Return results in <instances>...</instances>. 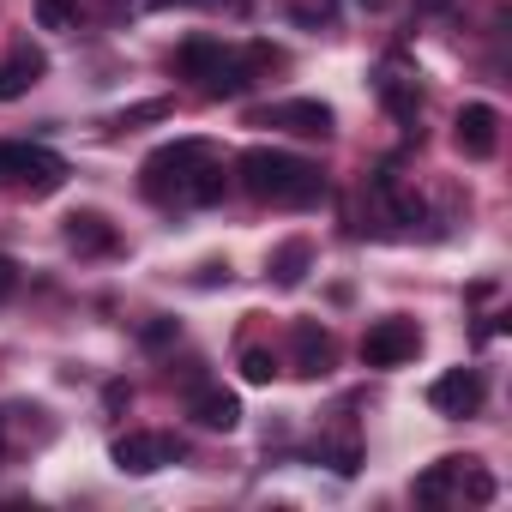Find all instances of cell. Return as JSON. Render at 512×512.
Masks as SVG:
<instances>
[{
    "instance_id": "5",
    "label": "cell",
    "mask_w": 512,
    "mask_h": 512,
    "mask_svg": "<svg viewBox=\"0 0 512 512\" xmlns=\"http://www.w3.org/2000/svg\"><path fill=\"white\" fill-rule=\"evenodd\" d=\"M416 350H422V326L404 320V314L374 320V326L362 332V362H368V368H404Z\"/></svg>"
},
{
    "instance_id": "9",
    "label": "cell",
    "mask_w": 512,
    "mask_h": 512,
    "mask_svg": "<svg viewBox=\"0 0 512 512\" xmlns=\"http://www.w3.org/2000/svg\"><path fill=\"white\" fill-rule=\"evenodd\" d=\"M290 350H296V374L302 380H326L332 362H338V338L320 320H296L290 326Z\"/></svg>"
},
{
    "instance_id": "10",
    "label": "cell",
    "mask_w": 512,
    "mask_h": 512,
    "mask_svg": "<svg viewBox=\"0 0 512 512\" xmlns=\"http://www.w3.org/2000/svg\"><path fill=\"white\" fill-rule=\"evenodd\" d=\"M61 235H67V247L79 253V260H109V253H121V229L103 211H73Z\"/></svg>"
},
{
    "instance_id": "12",
    "label": "cell",
    "mask_w": 512,
    "mask_h": 512,
    "mask_svg": "<svg viewBox=\"0 0 512 512\" xmlns=\"http://www.w3.org/2000/svg\"><path fill=\"white\" fill-rule=\"evenodd\" d=\"M43 73H49V55L31 49V43H13L7 55H0V103H19Z\"/></svg>"
},
{
    "instance_id": "23",
    "label": "cell",
    "mask_w": 512,
    "mask_h": 512,
    "mask_svg": "<svg viewBox=\"0 0 512 512\" xmlns=\"http://www.w3.org/2000/svg\"><path fill=\"white\" fill-rule=\"evenodd\" d=\"M145 7H247V0H145Z\"/></svg>"
},
{
    "instance_id": "25",
    "label": "cell",
    "mask_w": 512,
    "mask_h": 512,
    "mask_svg": "<svg viewBox=\"0 0 512 512\" xmlns=\"http://www.w3.org/2000/svg\"><path fill=\"white\" fill-rule=\"evenodd\" d=\"M0 452H7V410H0Z\"/></svg>"
},
{
    "instance_id": "6",
    "label": "cell",
    "mask_w": 512,
    "mask_h": 512,
    "mask_svg": "<svg viewBox=\"0 0 512 512\" xmlns=\"http://www.w3.org/2000/svg\"><path fill=\"white\" fill-rule=\"evenodd\" d=\"M428 404L440 416H476L488 404V374L482 368H446L434 386H428Z\"/></svg>"
},
{
    "instance_id": "19",
    "label": "cell",
    "mask_w": 512,
    "mask_h": 512,
    "mask_svg": "<svg viewBox=\"0 0 512 512\" xmlns=\"http://www.w3.org/2000/svg\"><path fill=\"white\" fill-rule=\"evenodd\" d=\"M272 374H278V356L272 350H253V344L241 350V380L247 386H272Z\"/></svg>"
},
{
    "instance_id": "22",
    "label": "cell",
    "mask_w": 512,
    "mask_h": 512,
    "mask_svg": "<svg viewBox=\"0 0 512 512\" xmlns=\"http://www.w3.org/2000/svg\"><path fill=\"white\" fill-rule=\"evenodd\" d=\"M13 296H19V266L0 253V302H13Z\"/></svg>"
},
{
    "instance_id": "21",
    "label": "cell",
    "mask_w": 512,
    "mask_h": 512,
    "mask_svg": "<svg viewBox=\"0 0 512 512\" xmlns=\"http://www.w3.org/2000/svg\"><path fill=\"white\" fill-rule=\"evenodd\" d=\"M139 338H145V350H163V344L175 338V320H151V326H145Z\"/></svg>"
},
{
    "instance_id": "8",
    "label": "cell",
    "mask_w": 512,
    "mask_h": 512,
    "mask_svg": "<svg viewBox=\"0 0 512 512\" xmlns=\"http://www.w3.org/2000/svg\"><path fill=\"white\" fill-rule=\"evenodd\" d=\"M452 145L470 157V163H488L500 151V109L494 103H464L458 121H452Z\"/></svg>"
},
{
    "instance_id": "15",
    "label": "cell",
    "mask_w": 512,
    "mask_h": 512,
    "mask_svg": "<svg viewBox=\"0 0 512 512\" xmlns=\"http://www.w3.org/2000/svg\"><path fill=\"white\" fill-rule=\"evenodd\" d=\"M223 55H229V49H223V37H187V43L169 55V67H175L181 79H205Z\"/></svg>"
},
{
    "instance_id": "2",
    "label": "cell",
    "mask_w": 512,
    "mask_h": 512,
    "mask_svg": "<svg viewBox=\"0 0 512 512\" xmlns=\"http://www.w3.org/2000/svg\"><path fill=\"white\" fill-rule=\"evenodd\" d=\"M235 181L260 199V205H278V211H308L326 199V175L320 163L296 157V151H278V145H253L235 157Z\"/></svg>"
},
{
    "instance_id": "18",
    "label": "cell",
    "mask_w": 512,
    "mask_h": 512,
    "mask_svg": "<svg viewBox=\"0 0 512 512\" xmlns=\"http://www.w3.org/2000/svg\"><path fill=\"white\" fill-rule=\"evenodd\" d=\"M31 13H37V25L43 31H79V0H31Z\"/></svg>"
},
{
    "instance_id": "3",
    "label": "cell",
    "mask_w": 512,
    "mask_h": 512,
    "mask_svg": "<svg viewBox=\"0 0 512 512\" xmlns=\"http://www.w3.org/2000/svg\"><path fill=\"white\" fill-rule=\"evenodd\" d=\"M0 175H13V187L19 193H31V199H49V193H61L67 187V157H55L49 145H0Z\"/></svg>"
},
{
    "instance_id": "16",
    "label": "cell",
    "mask_w": 512,
    "mask_h": 512,
    "mask_svg": "<svg viewBox=\"0 0 512 512\" xmlns=\"http://www.w3.org/2000/svg\"><path fill=\"white\" fill-rule=\"evenodd\" d=\"M458 476H464V458H440V464H428V470L416 476V500H422V506H446V494H452Z\"/></svg>"
},
{
    "instance_id": "20",
    "label": "cell",
    "mask_w": 512,
    "mask_h": 512,
    "mask_svg": "<svg viewBox=\"0 0 512 512\" xmlns=\"http://www.w3.org/2000/svg\"><path fill=\"white\" fill-rule=\"evenodd\" d=\"M326 464H332L338 476H356V464H362V446H356V440H332V446H326Z\"/></svg>"
},
{
    "instance_id": "1",
    "label": "cell",
    "mask_w": 512,
    "mask_h": 512,
    "mask_svg": "<svg viewBox=\"0 0 512 512\" xmlns=\"http://www.w3.org/2000/svg\"><path fill=\"white\" fill-rule=\"evenodd\" d=\"M139 193L151 205H217L229 193V175H223L211 139H175L139 163Z\"/></svg>"
},
{
    "instance_id": "4",
    "label": "cell",
    "mask_w": 512,
    "mask_h": 512,
    "mask_svg": "<svg viewBox=\"0 0 512 512\" xmlns=\"http://www.w3.org/2000/svg\"><path fill=\"white\" fill-rule=\"evenodd\" d=\"M247 127H278V133H296V139H332V109L320 97H290V103L253 109Z\"/></svg>"
},
{
    "instance_id": "14",
    "label": "cell",
    "mask_w": 512,
    "mask_h": 512,
    "mask_svg": "<svg viewBox=\"0 0 512 512\" xmlns=\"http://www.w3.org/2000/svg\"><path fill=\"white\" fill-rule=\"evenodd\" d=\"M380 103H386V115H392V121H404V127H416V121H422V85H416V79H404V73H380Z\"/></svg>"
},
{
    "instance_id": "7",
    "label": "cell",
    "mask_w": 512,
    "mask_h": 512,
    "mask_svg": "<svg viewBox=\"0 0 512 512\" xmlns=\"http://www.w3.org/2000/svg\"><path fill=\"white\" fill-rule=\"evenodd\" d=\"M187 446L175 440V434H121L115 446H109V458H115V470H127V476H151V470H163V464H175Z\"/></svg>"
},
{
    "instance_id": "17",
    "label": "cell",
    "mask_w": 512,
    "mask_h": 512,
    "mask_svg": "<svg viewBox=\"0 0 512 512\" xmlns=\"http://www.w3.org/2000/svg\"><path fill=\"white\" fill-rule=\"evenodd\" d=\"M169 115H175V103H169V97H151V103H133V109L109 115L103 133H133V127H151V121H169Z\"/></svg>"
},
{
    "instance_id": "24",
    "label": "cell",
    "mask_w": 512,
    "mask_h": 512,
    "mask_svg": "<svg viewBox=\"0 0 512 512\" xmlns=\"http://www.w3.org/2000/svg\"><path fill=\"white\" fill-rule=\"evenodd\" d=\"M458 0H416V19H440V13H452Z\"/></svg>"
},
{
    "instance_id": "13",
    "label": "cell",
    "mask_w": 512,
    "mask_h": 512,
    "mask_svg": "<svg viewBox=\"0 0 512 512\" xmlns=\"http://www.w3.org/2000/svg\"><path fill=\"white\" fill-rule=\"evenodd\" d=\"M308 266H314V241H308V235H290V241H278V253H272V284H278V290H296V284L308 278Z\"/></svg>"
},
{
    "instance_id": "11",
    "label": "cell",
    "mask_w": 512,
    "mask_h": 512,
    "mask_svg": "<svg viewBox=\"0 0 512 512\" xmlns=\"http://www.w3.org/2000/svg\"><path fill=\"white\" fill-rule=\"evenodd\" d=\"M187 416H193L199 428H211V434H229V428L241 422V404H235V392H223V386H211V380H193V386H187Z\"/></svg>"
}]
</instances>
